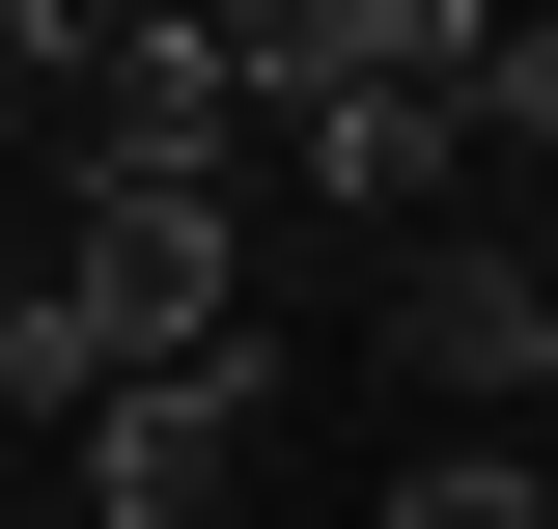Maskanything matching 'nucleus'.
Segmentation results:
<instances>
[{
    "mask_svg": "<svg viewBox=\"0 0 558 529\" xmlns=\"http://www.w3.org/2000/svg\"><path fill=\"white\" fill-rule=\"evenodd\" d=\"M391 362L447 418H502V446H531V362H558V279H502V251H418L391 279Z\"/></svg>",
    "mask_w": 558,
    "mask_h": 529,
    "instance_id": "obj_3",
    "label": "nucleus"
},
{
    "mask_svg": "<svg viewBox=\"0 0 558 529\" xmlns=\"http://www.w3.org/2000/svg\"><path fill=\"white\" fill-rule=\"evenodd\" d=\"M279 168H307L336 223H447V168H475V112H447V84H336V112H279Z\"/></svg>",
    "mask_w": 558,
    "mask_h": 529,
    "instance_id": "obj_4",
    "label": "nucleus"
},
{
    "mask_svg": "<svg viewBox=\"0 0 558 529\" xmlns=\"http://www.w3.org/2000/svg\"><path fill=\"white\" fill-rule=\"evenodd\" d=\"M531 446H558V362H531Z\"/></svg>",
    "mask_w": 558,
    "mask_h": 529,
    "instance_id": "obj_7",
    "label": "nucleus"
},
{
    "mask_svg": "<svg viewBox=\"0 0 558 529\" xmlns=\"http://www.w3.org/2000/svg\"><path fill=\"white\" fill-rule=\"evenodd\" d=\"M475 139H502V168H558V28H502V57H475Z\"/></svg>",
    "mask_w": 558,
    "mask_h": 529,
    "instance_id": "obj_6",
    "label": "nucleus"
},
{
    "mask_svg": "<svg viewBox=\"0 0 558 529\" xmlns=\"http://www.w3.org/2000/svg\"><path fill=\"white\" fill-rule=\"evenodd\" d=\"M363 529H558V446H418Z\"/></svg>",
    "mask_w": 558,
    "mask_h": 529,
    "instance_id": "obj_5",
    "label": "nucleus"
},
{
    "mask_svg": "<svg viewBox=\"0 0 558 529\" xmlns=\"http://www.w3.org/2000/svg\"><path fill=\"white\" fill-rule=\"evenodd\" d=\"M252 418H279V362H252V334H223V362H168V391H112V418H84V529H223Z\"/></svg>",
    "mask_w": 558,
    "mask_h": 529,
    "instance_id": "obj_2",
    "label": "nucleus"
},
{
    "mask_svg": "<svg viewBox=\"0 0 558 529\" xmlns=\"http://www.w3.org/2000/svg\"><path fill=\"white\" fill-rule=\"evenodd\" d=\"M57 279L112 307V362H223V279H252V196L223 168H57Z\"/></svg>",
    "mask_w": 558,
    "mask_h": 529,
    "instance_id": "obj_1",
    "label": "nucleus"
}]
</instances>
